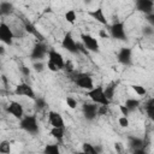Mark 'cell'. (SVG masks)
Returning <instances> with one entry per match:
<instances>
[{
	"label": "cell",
	"instance_id": "cell-1",
	"mask_svg": "<svg viewBox=\"0 0 154 154\" xmlns=\"http://www.w3.org/2000/svg\"><path fill=\"white\" fill-rule=\"evenodd\" d=\"M87 96H89L93 102H96L99 105H106V106H108L109 102H111L107 99V96L105 94V88L102 85H97V87H94L93 89L88 90L87 91Z\"/></svg>",
	"mask_w": 154,
	"mask_h": 154
},
{
	"label": "cell",
	"instance_id": "cell-2",
	"mask_svg": "<svg viewBox=\"0 0 154 154\" xmlns=\"http://www.w3.org/2000/svg\"><path fill=\"white\" fill-rule=\"evenodd\" d=\"M19 128L29 134L38 132V124L35 116H24L19 122Z\"/></svg>",
	"mask_w": 154,
	"mask_h": 154
},
{
	"label": "cell",
	"instance_id": "cell-3",
	"mask_svg": "<svg viewBox=\"0 0 154 154\" xmlns=\"http://www.w3.org/2000/svg\"><path fill=\"white\" fill-rule=\"evenodd\" d=\"M73 81L78 88H82L85 90H90L94 88L93 78L87 73H76L73 77Z\"/></svg>",
	"mask_w": 154,
	"mask_h": 154
},
{
	"label": "cell",
	"instance_id": "cell-4",
	"mask_svg": "<svg viewBox=\"0 0 154 154\" xmlns=\"http://www.w3.org/2000/svg\"><path fill=\"white\" fill-rule=\"evenodd\" d=\"M109 34L113 38L116 40H120V41H124L126 40V34H125V26H124V23L123 22H116L113 23L109 28Z\"/></svg>",
	"mask_w": 154,
	"mask_h": 154
},
{
	"label": "cell",
	"instance_id": "cell-5",
	"mask_svg": "<svg viewBox=\"0 0 154 154\" xmlns=\"http://www.w3.org/2000/svg\"><path fill=\"white\" fill-rule=\"evenodd\" d=\"M81 38H82V43L84 45V47L89 51V52H94V53H97L99 52V42L95 37H93L91 35L89 34H82L81 35Z\"/></svg>",
	"mask_w": 154,
	"mask_h": 154
},
{
	"label": "cell",
	"instance_id": "cell-6",
	"mask_svg": "<svg viewBox=\"0 0 154 154\" xmlns=\"http://www.w3.org/2000/svg\"><path fill=\"white\" fill-rule=\"evenodd\" d=\"M47 54H48V48H47V46L43 45L42 42H37V43L34 46L32 51H31L30 58H31V60L37 61V60L43 59Z\"/></svg>",
	"mask_w": 154,
	"mask_h": 154
},
{
	"label": "cell",
	"instance_id": "cell-7",
	"mask_svg": "<svg viewBox=\"0 0 154 154\" xmlns=\"http://www.w3.org/2000/svg\"><path fill=\"white\" fill-rule=\"evenodd\" d=\"M13 37H14V35H13L11 28L6 23L2 22L0 24V40L2 41V43L11 46L13 42Z\"/></svg>",
	"mask_w": 154,
	"mask_h": 154
},
{
	"label": "cell",
	"instance_id": "cell-8",
	"mask_svg": "<svg viewBox=\"0 0 154 154\" xmlns=\"http://www.w3.org/2000/svg\"><path fill=\"white\" fill-rule=\"evenodd\" d=\"M61 45H63V47H64L67 52H70V53H72V54H76V53L79 52V51H78V46H77L75 38L72 37V35H71L70 32H66V34L64 35V38H63V41H61Z\"/></svg>",
	"mask_w": 154,
	"mask_h": 154
},
{
	"label": "cell",
	"instance_id": "cell-9",
	"mask_svg": "<svg viewBox=\"0 0 154 154\" xmlns=\"http://www.w3.org/2000/svg\"><path fill=\"white\" fill-rule=\"evenodd\" d=\"M14 94L16 95H19V96H26V97L32 99V100L36 99L35 91L32 90V88L28 83H19L16 87V89H14Z\"/></svg>",
	"mask_w": 154,
	"mask_h": 154
},
{
	"label": "cell",
	"instance_id": "cell-10",
	"mask_svg": "<svg viewBox=\"0 0 154 154\" xmlns=\"http://www.w3.org/2000/svg\"><path fill=\"white\" fill-rule=\"evenodd\" d=\"M99 103L93 102V103H84L82 106V111H83V116L85 119L88 120H93L95 119V117L97 116V111H99Z\"/></svg>",
	"mask_w": 154,
	"mask_h": 154
},
{
	"label": "cell",
	"instance_id": "cell-11",
	"mask_svg": "<svg viewBox=\"0 0 154 154\" xmlns=\"http://www.w3.org/2000/svg\"><path fill=\"white\" fill-rule=\"evenodd\" d=\"M7 112L10 114H12L14 118L17 119H22L24 117V109H23V106L17 102V101H10V103L7 105Z\"/></svg>",
	"mask_w": 154,
	"mask_h": 154
},
{
	"label": "cell",
	"instance_id": "cell-12",
	"mask_svg": "<svg viewBox=\"0 0 154 154\" xmlns=\"http://www.w3.org/2000/svg\"><path fill=\"white\" fill-rule=\"evenodd\" d=\"M135 6H136L137 11L146 13V14H149L154 10V0H136Z\"/></svg>",
	"mask_w": 154,
	"mask_h": 154
},
{
	"label": "cell",
	"instance_id": "cell-13",
	"mask_svg": "<svg viewBox=\"0 0 154 154\" xmlns=\"http://www.w3.org/2000/svg\"><path fill=\"white\" fill-rule=\"evenodd\" d=\"M48 61L57 65L59 67V70L64 69V66H65V61H64L63 55L59 52H57L55 49H49L48 51Z\"/></svg>",
	"mask_w": 154,
	"mask_h": 154
},
{
	"label": "cell",
	"instance_id": "cell-14",
	"mask_svg": "<svg viewBox=\"0 0 154 154\" xmlns=\"http://www.w3.org/2000/svg\"><path fill=\"white\" fill-rule=\"evenodd\" d=\"M117 59L123 65H130L131 64V49L128 47L120 48L117 54Z\"/></svg>",
	"mask_w": 154,
	"mask_h": 154
},
{
	"label": "cell",
	"instance_id": "cell-15",
	"mask_svg": "<svg viewBox=\"0 0 154 154\" xmlns=\"http://www.w3.org/2000/svg\"><path fill=\"white\" fill-rule=\"evenodd\" d=\"M48 120H49V124L52 125V128H65L64 119L58 112L51 111L48 113Z\"/></svg>",
	"mask_w": 154,
	"mask_h": 154
},
{
	"label": "cell",
	"instance_id": "cell-16",
	"mask_svg": "<svg viewBox=\"0 0 154 154\" xmlns=\"http://www.w3.org/2000/svg\"><path fill=\"white\" fill-rule=\"evenodd\" d=\"M88 14H89L93 19H95L96 22L101 23L102 25H107V19H106V16H105L103 10H102L101 7H99V8L94 10V11H89V12H88Z\"/></svg>",
	"mask_w": 154,
	"mask_h": 154
},
{
	"label": "cell",
	"instance_id": "cell-17",
	"mask_svg": "<svg viewBox=\"0 0 154 154\" xmlns=\"http://www.w3.org/2000/svg\"><path fill=\"white\" fill-rule=\"evenodd\" d=\"M24 28H25V31L26 32H29V34H31V35H34V36H36L40 41H43V36L40 34V31L30 23V22H28V20H24Z\"/></svg>",
	"mask_w": 154,
	"mask_h": 154
},
{
	"label": "cell",
	"instance_id": "cell-18",
	"mask_svg": "<svg viewBox=\"0 0 154 154\" xmlns=\"http://www.w3.org/2000/svg\"><path fill=\"white\" fill-rule=\"evenodd\" d=\"M128 140H129V147H130L132 150L138 149V148H143V147H144V142H143L141 138H138V137L129 136Z\"/></svg>",
	"mask_w": 154,
	"mask_h": 154
},
{
	"label": "cell",
	"instance_id": "cell-19",
	"mask_svg": "<svg viewBox=\"0 0 154 154\" xmlns=\"http://www.w3.org/2000/svg\"><path fill=\"white\" fill-rule=\"evenodd\" d=\"M13 12V5L8 1H1L0 4V13L2 16H7L11 14Z\"/></svg>",
	"mask_w": 154,
	"mask_h": 154
},
{
	"label": "cell",
	"instance_id": "cell-20",
	"mask_svg": "<svg viewBox=\"0 0 154 154\" xmlns=\"http://www.w3.org/2000/svg\"><path fill=\"white\" fill-rule=\"evenodd\" d=\"M146 112L148 118L154 122V97H150L147 102H146Z\"/></svg>",
	"mask_w": 154,
	"mask_h": 154
},
{
	"label": "cell",
	"instance_id": "cell-21",
	"mask_svg": "<svg viewBox=\"0 0 154 154\" xmlns=\"http://www.w3.org/2000/svg\"><path fill=\"white\" fill-rule=\"evenodd\" d=\"M64 132H65V128H52V130H51V135L55 140H58V141H61L63 140Z\"/></svg>",
	"mask_w": 154,
	"mask_h": 154
},
{
	"label": "cell",
	"instance_id": "cell-22",
	"mask_svg": "<svg viewBox=\"0 0 154 154\" xmlns=\"http://www.w3.org/2000/svg\"><path fill=\"white\" fill-rule=\"evenodd\" d=\"M116 87H117V84H116L114 82H112V83H109V84L105 88V94H106V96H107V99H108L109 101H112V99H113V96H114Z\"/></svg>",
	"mask_w": 154,
	"mask_h": 154
},
{
	"label": "cell",
	"instance_id": "cell-23",
	"mask_svg": "<svg viewBox=\"0 0 154 154\" xmlns=\"http://www.w3.org/2000/svg\"><path fill=\"white\" fill-rule=\"evenodd\" d=\"M125 106L130 109V112L131 111H135L138 106H140V101L137 100V99H128L126 101H125Z\"/></svg>",
	"mask_w": 154,
	"mask_h": 154
},
{
	"label": "cell",
	"instance_id": "cell-24",
	"mask_svg": "<svg viewBox=\"0 0 154 154\" xmlns=\"http://www.w3.org/2000/svg\"><path fill=\"white\" fill-rule=\"evenodd\" d=\"M43 152L46 154H59L60 153V149H59L58 144H47L45 147Z\"/></svg>",
	"mask_w": 154,
	"mask_h": 154
},
{
	"label": "cell",
	"instance_id": "cell-25",
	"mask_svg": "<svg viewBox=\"0 0 154 154\" xmlns=\"http://www.w3.org/2000/svg\"><path fill=\"white\" fill-rule=\"evenodd\" d=\"M82 150L84 153H87V154H97L95 147L93 144H90V143H87V142L82 144Z\"/></svg>",
	"mask_w": 154,
	"mask_h": 154
},
{
	"label": "cell",
	"instance_id": "cell-26",
	"mask_svg": "<svg viewBox=\"0 0 154 154\" xmlns=\"http://www.w3.org/2000/svg\"><path fill=\"white\" fill-rule=\"evenodd\" d=\"M65 19L66 22H69L70 24H73L76 22V12L73 10H70L65 13Z\"/></svg>",
	"mask_w": 154,
	"mask_h": 154
},
{
	"label": "cell",
	"instance_id": "cell-27",
	"mask_svg": "<svg viewBox=\"0 0 154 154\" xmlns=\"http://www.w3.org/2000/svg\"><path fill=\"white\" fill-rule=\"evenodd\" d=\"M131 88H132V90L137 94V95H140V96H142V95H146V88L144 87H142V85H140V84H134V85H131Z\"/></svg>",
	"mask_w": 154,
	"mask_h": 154
},
{
	"label": "cell",
	"instance_id": "cell-28",
	"mask_svg": "<svg viewBox=\"0 0 154 154\" xmlns=\"http://www.w3.org/2000/svg\"><path fill=\"white\" fill-rule=\"evenodd\" d=\"M11 152V147H10V142L7 141H2L0 143V153H4V154H8Z\"/></svg>",
	"mask_w": 154,
	"mask_h": 154
},
{
	"label": "cell",
	"instance_id": "cell-29",
	"mask_svg": "<svg viewBox=\"0 0 154 154\" xmlns=\"http://www.w3.org/2000/svg\"><path fill=\"white\" fill-rule=\"evenodd\" d=\"M35 106H36V109H42V108H45L46 107V101H45V99H42V97H36L35 99Z\"/></svg>",
	"mask_w": 154,
	"mask_h": 154
},
{
	"label": "cell",
	"instance_id": "cell-30",
	"mask_svg": "<svg viewBox=\"0 0 154 154\" xmlns=\"http://www.w3.org/2000/svg\"><path fill=\"white\" fill-rule=\"evenodd\" d=\"M142 32H143V35H144V36H152V35L154 34V28H153L152 25L144 26V28L142 29Z\"/></svg>",
	"mask_w": 154,
	"mask_h": 154
},
{
	"label": "cell",
	"instance_id": "cell-31",
	"mask_svg": "<svg viewBox=\"0 0 154 154\" xmlns=\"http://www.w3.org/2000/svg\"><path fill=\"white\" fill-rule=\"evenodd\" d=\"M66 103H67V106L70 107V108H76L77 107V101L73 99V97H71V96H67L66 97Z\"/></svg>",
	"mask_w": 154,
	"mask_h": 154
},
{
	"label": "cell",
	"instance_id": "cell-32",
	"mask_svg": "<svg viewBox=\"0 0 154 154\" xmlns=\"http://www.w3.org/2000/svg\"><path fill=\"white\" fill-rule=\"evenodd\" d=\"M32 67H34V70L35 71H37V72H41V71H43V69H45V65H43V63H41V61H35L34 64H32Z\"/></svg>",
	"mask_w": 154,
	"mask_h": 154
},
{
	"label": "cell",
	"instance_id": "cell-33",
	"mask_svg": "<svg viewBox=\"0 0 154 154\" xmlns=\"http://www.w3.org/2000/svg\"><path fill=\"white\" fill-rule=\"evenodd\" d=\"M118 123H119V125H120L122 128H128V126H129V119H128V117H125V116L120 117V118L118 119Z\"/></svg>",
	"mask_w": 154,
	"mask_h": 154
},
{
	"label": "cell",
	"instance_id": "cell-34",
	"mask_svg": "<svg viewBox=\"0 0 154 154\" xmlns=\"http://www.w3.org/2000/svg\"><path fill=\"white\" fill-rule=\"evenodd\" d=\"M119 111H120V113H122L123 116H125V117H128L129 113H130V109H129L125 105H119Z\"/></svg>",
	"mask_w": 154,
	"mask_h": 154
},
{
	"label": "cell",
	"instance_id": "cell-35",
	"mask_svg": "<svg viewBox=\"0 0 154 154\" xmlns=\"http://www.w3.org/2000/svg\"><path fill=\"white\" fill-rule=\"evenodd\" d=\"M64 69H65V70H66L67 72L72 73V72H73V65H72V63H71L70 60L65 61V66H64Z\"/></svg>",
	"mask_w": 154,
	"mask_h": 154
},
{
	"label": "cell",
	"instance_id": "cell-36",
	"mask_svg": "<svg viewBox=\"0 0 154 154\" xmlns=\"http://www.w3.org/2000/svg\"><path fill=\"white\" fill-rule=\"evenodd\" d=\"M106 113H107V106H106V105H100V106H99L97 114H99V116H105Z\"/></svg>",
	"mask_w": 154,
	"mask_h": 154
},
{
	"label": "cell",
	"instance_id": "cell-37",
	"mask_svg": "<svg viewBox=\"0 0 154 154\" xmlns=\"http://www.w3.org/2000/svg\"><path fill=\"white\" fill-rule=\"evenodd\" d=\"M47 66H48V70H51V71H53V72L59 71V67H58L57 65H54L53 63H51V61H48V63H47Z\"/></svg>",
	"mask_w": 154,
	"mask_h": 154
},
{
	"label": "cell",
	"instance_id": "cell-38",
	"mask_svg": "<svg viewBox=\"0 0 154 154\" xmlns=\"http://www.w3.org/2000/svg\"><path fill=\"white\" fill-rule=\"evenodd\" d=\"M147 20H148L149 25H152V26L154 28V12H152V13L147 14Z\"/></svg>",
	"mask_w": 154,
	"mask_h": 154
},
{
	"label": "cell",
	"instance_id": "cell-39",
	"mask_svg": "<svg viewBox=\"0 0 154 154\" xmlns=\"http://www.w3.org/2000/svg\"><path fill=\"white\" fill-rule=\"evenodd\" d=\"M19 69H20V71H22V73H23L24 76H29V75H30V70H29V67H26L25 65H22Z\"/></svg>",
	"mask_w": 154,
	"mask_h": 154
},
{
	"label": "cell",
	"instance_id": "cell-40",
	"mask_svg": "<svg viewBox=\"0 0 154 154\" xmlns=\"http://www.w3.org/2000/svg\"><path fill=\"white\" fill-rule=\"evenodd\" d=\"M99 35H100V37H102V38H107V37H108V34H107L105 30H100V31H99Z\"/></svg>",
	"mask_w": 154,
	"mask_h": 154
},
{
	"label": "cell",
	"instance_id": "cell-41",
	"mask_svg": "<svg viewBox=\"0 0 154 154\" xmlns=\"http://www.w3.org/2000/svg\"><path fill=\"white\" fill-rule=\"evenodd\" d=\"M0 53L4 54V47H0Z\"/></svg>",
	"mask_w": 154,
	"mask_h": 154
}]
</instances>
